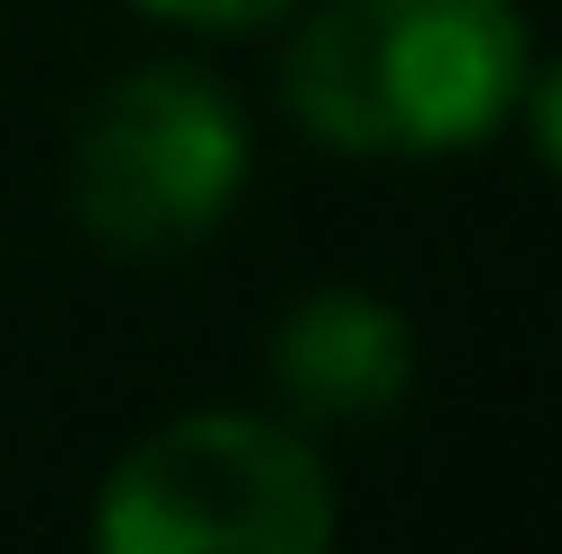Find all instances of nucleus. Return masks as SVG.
<instances>
[{
  "label": "nucleus",
  "instance_id": "nucleus-5",
  "mask_svg": "<svg viewBox=\"0 0 562 554\" xmlns=\"http://www.w3.org/2000/svg\"><path fill=\"white\" fill-rule=\"evenodd\" d=\"M130 10L167 19V29H213V37H240V29H268V19H286L295 0H130Z\"/></svg>",
  "mask_w": 562,
  "mask_h": 554
},
{
  "label": "nucleus",
  "instance_id": "nucleus-1",
  "mask_svg": "<svg viewBox=\"0 0 562 554\" xmlns=\"http://www.w3.org/2000/svg\"><path fill=\"white\" fill-rule=\"evenodd\" d=\"M526 75L517 0H323L286 37L277 102L341 157H452L517 121Z\"/></svg>",
  "mask_w": 562,
  "mask_h": 554
},
{
  "label": "nucleus",
  "instance_id": "nucleus-2",
  "mask_svg": "<svg viewBox=\"0 0 562 554\" xmlns=\"http://www.w3.org/2000/svg\"><path fill=\"white\" fill-rule=\"evenodd\" d=\"M333 527V472L295 416H176L92 490L102 554H314Z\"/></svg>",
  "mask_w": 562,
  "mask_h": 554
},
{
  "label": "nucleus",
  "instance_id": "nucleus-4",
  "mask_svg": "<svg viewBox=\"0 0 562 554\" xmlns=\"http://www.w3.org/2000/svg\"><path fill=\"white\" fill-rule=\"evenodd\" d=\"M268 379L295 425H379L415 379V323L369 287H314L268 333Z\"/></svg>",
  "mask_w": 562,
  "mask_h": 554
},
{
  "label": "nucleus",
  "instance_id": "nucleus-6",
  "mask_svg": "<svg viewBox=\"0 0 562 554\" xmlns=\"http://www.w3.org/2000/svg\"><path fill=\"white\" fill-rule=\"evenodd\" d=\"M517 121L535 130V157H544V167L562 176V56L526 75V92H517Z\"/></svg>",
  "mask_w": 562,
  "mask_h": 554
},
{
  "label": "nucleus",
  "instance_id": "nucleus-3",
  "mask_svg": "<svg viewBox=\"0 0 562 554\" xmlns=\"http://www.w3.org/2000/svg\"><path fill=\"white\" fill-rule=\"evenodd\" d=\"M249 185V111L203 65H130L102 84L65 148V203L111 259H184Z\"/></svg>",
  "mask_w": 562,
  "mask_h": 554
}]
</instances>
